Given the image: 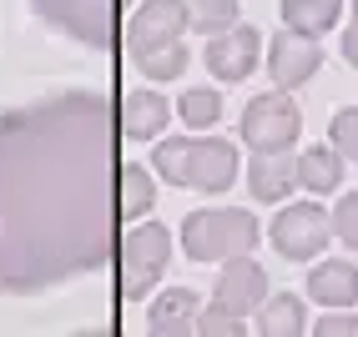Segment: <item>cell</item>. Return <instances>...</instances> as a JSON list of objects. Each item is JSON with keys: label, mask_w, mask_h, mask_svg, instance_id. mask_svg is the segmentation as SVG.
Wrapping results in <instances>:
<instances>
[{"label": "cell", "mask_w": 358, "mask_h": 337, "mask_svg": "<svg viewBox=\"0 0 358 337\" xmlns=\"http://www.w3.org/2000/svg\"><path fill=\"white\" fill-rule=\"evenodd\" d=\"M298 186V156L293 151H252L248 161V191L257 202H282Z\"/></svg>", "instance_id": "cell-12"}, {"label": "cell", "mask_w": 358, "mask_h": 337, "mask_svg": "<svg viewBox=\"0 0 358 337\" xmlns=\"http://www.w3.org/2000/svg\"><path fill=\"white\" fill-rule=\"evenodd\" d=\"M268 237H273V247L288 257V262H308V257H318V252L328 247L333 216H328L323 207H313V202H298V207H282V211L273 216Z\"/></svg>", "instance_id": "cell-7"}, {"label": "cell", "mask_w": 358, "mask_h": 337, "mask_svg": "<svg viewBox=\"0 0 358 337\" xmlns=\"http://www.w3.org/2000/svg\"><path fill=\"white\" fill-rule=\"evenodd\" d=\"M343 56H348V66L358 70V20H353V26L343 31Z\"/></svg>", "instance_id": "cell-27"}, {"label": "cell", "mask_w": 358, "mask_h": 337, "mask_svg": "<svg viewBox=\"0 0 358 337\" xmlns=\"http://www.w3.org/2000/svg\"><path fill=\"white\" fill-rule=\"evenodd\" d=\"M136 66H141V76H152V81H172V76L187 70V45L166 40V45H152V51H136Z\"/></svg>", "instance_id": "cell-19"}, {"label": "cell", "mask_w": 358, "mask_h": 337, "mask_svg": "<svg viewBox=\"0 0 358 337\" xmlns=\"http://www.w3.org/2000/svg\"><path fill=\"white\" fill-rule=\"evenodd\" d=\"M192 26V6L187 0H147L131 20H127V45L136 51H152V45L182 40V31Z\"/></svg>", "instance_id": "cell-9"}, {"label": "cell", "mask_w": 358, "mask_h": 337, "mask_svg": "<svg viewBox=\"0 0 358 337\" xmlns=\"http://www.w3.org/2000/svg\"><path fill=\"white\" fill-rule=\"evenodd\" d=\"M318 337H358V317H348V312H323V322H318Z\"/></svg>", "instance_id": "cell-26"}, {"label": "cell", "mask_w": 358, "mask_h": 337, "mask_svg": "<svg viewBox=\"0 0 358 337\" xmlns=\"http://www.w3.org/2000/svg\"><path fill=\"white\" fill-rule=\"evenodd\" d=\"M328 136H333V147H338L348 161H358V106H343L338 116H333Z\"/></svg>", "instance_id": "cell-23"}, {"label": "cell", "mask_w": 358, "mask_h": 337, "mask_svg": "<svg viewBox=\"0 0 358 337\" xmlns=\"http://www.w3.org/2000/svg\"><path fill=\"white\" fill-rule=\"evenodd\" d=\"M308 297L323 307H353L358 302V267L353 262H323L308 272Z\"/></svg>", "instance_id": "cell-13"}, {"label": "cell", "mask_w": 358, "mask_h": 337, "mask_svg": "<svg viewBox=\"0 0 358 337\" xmlns=\"http://www.w3.org/2000/svg\"><path fill=\"white\" fill-rule=\"evenodd\" d=\"M152 172H162L172 186L227 191L237 181V147L217 136H166L152 151Z\"/></svg>", "instance_id": "cell-2"}, {"label": "cell", "mask_w": 358, "mask_h": 337, "mask_svg": "<svg viewBox=\"0 0 358 337\" xmlns=\"http://www.w3.org/2000/svg\"><path fill=\"white\" fill-rule=\"evenodd\" d=\"M217 116H222V96L212 91V86H192V91L182 96V121L192 126V131L217 126Z\"/></svg>", "instance_id": "cell-22"}, {"label": "cell", "mask_w": 358, "mask_h": 337, "mask_svg": "<svg viewBox=\"0 0 358 337\" xmlns=\"http://www.w3.org/2000/svg\"><path fill=\"white\" fill-rule=\"evenodd\" d=\"M202 297L192 287H172V292H162L157 307H152V332H197V317H202Z\"/></svg>", "instance_id": "cell-15"}, {"label": "cell", "mask_w": 358, "mask_h": 337, "mask_svg": "<svg viewBox=\"0 0 358 337\" xmlns=\"http://www.w3.org/2000/svg\"><path fill=\"white\" fill-rule=\"evenodd\" d=\"M343 151L338 147H308L303 156H298V181L308 186V191H333L343 181Z\"/></svg>", "instance_id": "cell-17"}, {"label": "cell", "mask_w": 358, "mask_h": 337, "mask_svg": "<svg viewBox=\"0 0 358 337\" xmlns=\"http://www.w3.org/2000/svg\"><path fill=\"white\" fill-rule=\"evenodd\" d=\"M338 15H343V0H282V26L303 36H328Z\"/></svg>", "instance_id": "cell-18"}, {"label": "cell", "mask_w": 358, "mask_h": 337, "mask_svg": "<svg viewBox=\"0 0 358 337\" xmlns=\"http://www.w3.org/2000/svg\"><path fill=\"white\" fill-rule=\"evenodd\" d=\"M122 131L127 141H152L166 131V96L157 91H127L122 101Z\"/></svg>", "instance_id": "cell-14"}, {"label": "cell", "mask_w": 358, "mask_h": 337, "mask_svg": "<svg viewBox=\"0 0 358 337\" xmlns=\"http://www.w3.org/2000/svg\"><path fill=\"white\" fill-rule=\"evenodd\" d=\"M353 15H358V0H353Z\"/></svg>", "instance_id": "cell-28"}, {"label": "cell", "mask_w": 358, "mask_h": 337, "mask_svg": "<svg viewBox=\"0 0 358 337\" xmlns=\"http://www.w3.org/2000/svg\"><path fill=\"white\" fill-rule=\"evenodd\" d=\"M212 302H217L222 312H232V317H248V312H257L262 302H268V272L252 262V252L222 262V277H217V287H212Z\"/></svg>", "instance_id": "cell-8"}, {"label": "cell", "mask_w": 358, "mask_h": 337, "mask_svg": "<svg viewBox=\"0 0 358 337\" xmlns=\"http://www.w3.org/2000/svg\"><path fill=\"white\" fill-rule=\"evenodd\" d=\"M323 66V51H318V36H303L293 26H282L273 36V56H268V70L282 91H298L303 81H313Z\"/></svg>", "instance_id": "cell-11"}, {"label": "cell", "mask_w": 358, "mask_h": 337, "mask_svg": "<svg viewBox=\"0 0 358 337\" xmlns=\"http://www.w3.org/2000/svg\"><path fill=\"white\" fill-rule=\"evenodd\" d=\"M166 257H172V237H166L162 222L131 227L122 252H116V262H122V297H147L157 277L166 272Z\"/></svg>", "instance_id": "cell-6"}, {"label": "cell", "mask_w": 358, "mask_h": 337, "mask_svg": "<svg viewBox=\"0 0 358 337\" xmlns=\"http://www.w3.org/2000/svg\"><path fill=\"white\" fill-rule=\"evenodd\" d=\"M192 6V31L207 40V36H222V31H232L237 26V0H187Z\"/></svg>", "instance_id": "cell-20"}, {"label": "cell", "mask_w": 358, "mask_h": 337, "mask_svg": "<svg viewBox=\"0 0 358 337\" xmlns=\"http://www.w3.org/2000/svg\"><path fill=\"white\" fill-rule=\"evenodd\" d=\"M257 51H262V36H257L252 26H243V20H237L232 31L207 36L202 61H207V70H212L217 81H248L252 70H257Z\"/></svg>", "instance_id": "cell-10"}, {"label": "cell", "mask_w": 358, "mask_h": 337, "mask_svg": "<svg viewBox=\"0 0 358 337\" xmlns=\"http://www.w3.org/2000/svg\"><path fill=\"white\" fill-rule=\"evenodd\" d=\"M237 322H243V317H232V312H222L217 302H212V307L202 312V317H197V332H207V337H212V332L232 337V332H237Z\"/></svg>", "instance_id": "cell-25"}, {"label": "cell", "mask_w": 358, "mask_h": 337, "mask_svg": "<svg viewBox=\"0 0 358 337\" xmlns=\"http://www.w3.org/2000/svg\"><path fill=\"white\" fill-rule=\"evenodd\" d=\"M157 202V186L147 177V166H122V216L131 222V216H147Z\"/></svg>", "instance_id": "cell-21"}, {"label": "cell", "mask_w": 358, "mask_h": 337, "mask_svg": "<svg viewBox=\"0 0 358 337\" xmlns=\"http://www.w3.org/2000/svg\"><path fill=\"white\" fill-rule=\"evenodd\" d=\"M257 332H262V337H298V332H308L303 297H293V292L268 297V302L257 307Z\"/></svg>", "instance_id": "cell-16"}, {"label": "cell", "mask_w": 358, "mask_h": 337, "mask_svg": "<svg viewBox=\"0 0 358 337\" xmlns=\"http://www.w3.org/2000/svg\"><path fill=\"white\" fill-rule=\"evenodd\" d=\"M116 216V111L101 91L0 111V297H36L96 272Z\"/></svg>", "instance_id": "cell-1"}, {"label": "cell", "mask_w": 358, "mask_h": 337, "mask_svg": "<svg viewBox=\"0 0 358 337\" xmlns=\"http://www.w3.org/2000/svg\"><path fill=\"white\" fill-rule=\"evenodd\" d=\"M333 237L358 252V191H348V197L338 202V211H333Z\"/></svg>", "instance_id": "cell-24"}, {"label": "cell", "mask_w": 358, "mask_h": 337, "mask_svg": "<svg viewBox=\"0 0 358 337\" xmlns=\"http://www.w3.org/2000/svg\"><path fill=\"white\" fill-rule=\"evenodd\" d=\"M182 247L192 262H227L248 257L257 247V216L243 207H217V211H192L182 222Z\"/></svg>", "instance_id": "cell-3"}, {"label": "cell", "mask_w": 358, "mask_h": 337, "mask_svg": "<svg viewBox=\"0 0 358 337\" xmlns=\"http://www.w3.org/2000/svg\"><path fill=\"white\" fill-rule=\"evenodd\" d=\"M122 6L127 0H31V10L45 26H56L71 40L96 45V51H106L122 31Z\"/></svg>", "instance_id": "cell-4"}, {"label": "cell", "mask_w": 358, "mask_h": 337, "mask_svg": "<svg viewBox=\"0 0 358 337\" xmlns=\"http://www.w3.org/2000/svg\"><path fill=\"white\" fill-rule=\"evenodd\" d=\"M298 131H303V111L293 106V96H282V86L268 96H252L243 121H237V136L252 151H293Z\"/></svg>", "instance_id": "cell-5"}]
</instances>
